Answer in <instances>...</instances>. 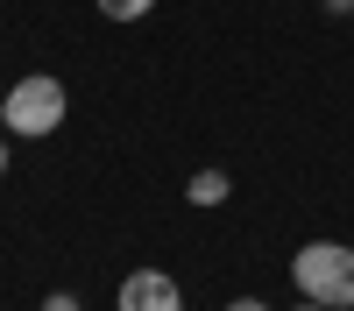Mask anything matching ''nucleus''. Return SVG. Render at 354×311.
<instances>
[{"mask_svg": "<svg viewBox=\"0 0 354 311\" xmlns=\"http://www.w3.org/2000/svg\"><path fill=\"white\" fill-rule=\"evenodd\" d=\"M0 177H8V134H0Z\"/></svg>", "mask_w": 354, "mask_h": 311, "instance_id": "10", "label": "nucleus"}, {"mask_svg": "<svg viewBox=\"0 0 354 311\" xmlns=\"http://www.w3.org/2000/svg\"><path fill=\"white\" fill-rule=\"evenodd\" d=\"M319 8H326V14H354V0H319Z\"/></svg>", "mask_w": 354, "mask_h": 311, "instance_id": "8", "label": "nucleus"}, {"mask_svg": "<svg viewBox=\"0 0 354 311\" xmlns=\"http://www.w3.org/2000/svg\"><path fill=\"white\" fill-rule=\"evenodd\" d=\"M227 191H234V177H227V170H198V177L185 184V198H192V205H205V212H213V205H227Z\"/></svg>", "mask_w": 354, "mask_h": 311, "instance_id": "4", "label": "nucleus"}, {"mask_svg": "<svg viewBox=\"0 0 354 311\" xmlns=\"http://www.w3.org/2000/svg\"><path fill=\"white\" fill-rule=\"evenodd\" d=\"M290 311H326V304H312V297H298V304H290Z\"/></svg>", "mask_w": 354, "mask_h": 311, "instance_id": "9", "label": "nucleus"}, {"mask_svg": "<svg viewBox=\"0 0 354 311\" xmlns=\"http://www.w3.org/2000/svg\"><path fill=\"white\" fill-rule=\"evenodd\" d=\"M43 311H85V304H78V290H50V297H43Z\"/></svg>", "mask_w": 354, "mask_h": 311, "instance_id": "6", "label": "nucleus"}, {"mask_svg": "<svg viewBox=\"0 0 354 311\" xmlns=\"http://www.w3.org/2000/svg\"><path fill=\"white\" fill-rule=\"evenodd\" d=\"M93 8H100L106 21H149V14H156V0H93Z\"/></svg>", "mask_w": 354, "mask_h": 311, "instance_id": "5", "label": "nucleus"}, {"mask_svg": "<svg viewBox=\"0 0 354 311\" xmlns=\"http://www.w3.org/2000/svg\"><path fill=\"white\" fill-rule=\"evenodd\" d=\"M290 283H298V297L326 304V311H354V248L347 241H305L290 254Z\"/></svg>", "mask_w": 354, "mask_h": 311, "instance_id": "1", "label": "nucleus"}, {"mask_svg": "<svg viewBox=\"0 0 354 311\" xmlns=\"http://www.w3.org/2000/svg\"><path fill=\"white\" fill-rule=\"evenodd\" d=\"M113 311H185V290L163 269H128L121 290H113Z\"/></svg>", "mask_w": 354, "mask_h": 311, "instance_id": "3", "label": "nucleus"}, {"mask_svg": "<svg viewBox=\"0 0 354 311\" xmlns=\"http://www.w3.org/2000/svg\"><path fill=\"white\" fill-rule=\"evenodd\" d=\"M64 113H71V92H64V78L57 71H28L8 85V106H0V128H15L21 141H43L64 128Z\"/></svg>", "mask_w": 354, "mask_h": 311, "instance_id": "2", "label": "nucleus"}, {"mask_svg": "<svg viewBox=\"0 0 354 311\" xmlns=\"http://www.w3.org/2000/svg\"><path fill=\"white\" fill-rule=\"evenodd\" d=\"M0 106H8V85H0Z\"/></svg>", "mask_w": 354, "mask_h": 311, "instance_id": "11", "label": "nucleus"}, {"mask_svg": "<svg viewBox=\"0 0 354 311\" xmlns=\"http://www.w3.org/2000/svg\"><path fill=\"white\" fill-rule=\"evenodd\" d=\"M227 311H270L262 297H227Z\"/></svg>", "mask_w": 354, "mask_h": 311, "instance_id": "7", "label": "nucleus"}]
</instances>
